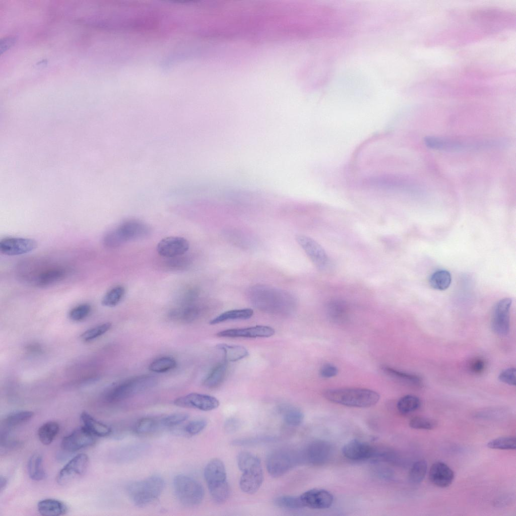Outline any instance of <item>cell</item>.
Instances as JSON below:
<instances>
[{
	"instance_id": "6da1fadb",
	"label": "cell",
	"mask_w": 516,
	"mask_h": 516,
	"mask_svg": "<svg viewBox=\"0 0 516 516\" xmlns=\"http://www.w3.org/2000/svg\"><path fill=\"white\" fill-rule=\"evenodd\" d=\"M426 146L432 150L448 152H462L502 147L507 141L501 139L465 138L427 136L424 139Z\"/></svg>"
},
{
	"instance_id": "7a4b0ae2",
	"label": "cell",
	"mask_w": 516,
	"mask_h": 516,
	"mask_svg": "<svg viewBox=\"0 0 516 516\" xmlns=\"http://www.w3.org/2000/svg\"><path fill=\"white\" fill-rule=\"evenodd\" d=\"M324 397L328 401L345 406L368 408L375 405L379 401V395L365 388H344L325 390Z\"/></svg>"
},
{
	"instance_id": "3957f363",
	"label": "cell",
	"mask_w": 516,
	"mask_h": 516,
	"mask_svg": "<svg viewBox=\"0 0 516 516\" xmlns=\"http://www.w3.org/2000/svg\"><path fill=\"white\" fill-rule=\"evenodd\" d=\"M237 465L240 470L242 472L239 481L241 490L248 494L256 492L263 481V472L260 460L249 452H243L237 456Z\"/></svg>"
},
{
	"instance_id": "277c9868",
	"label": "cell",
	"mask_w": 516,
	"mask_h": 516,
	"mask_svg": "<svg viewBox=\"0 0 516 516\" xmlns=\"http://www.w3.org/2000/svg\"><path fill=\"white\" fill-rule=\"evenodd\" d=\"M165 483L158 475L129 483L126 487L130 499L136 506L144 507L157 499L162 493Z\"/></svg>"
},
{
	"instance_id": "5b68a950",
	"label": "cell",
	"mask_w": 516,
	"mask_h": 516,
	"mask_svg": "<svg viewBox=\"0 0 516 516\" xmlns=\"http://www.w3.org/2000/svg\"><path fill=\"white\" fill-rule=\"evenodd\" d=\"M204 475L212 499L219 504L225 502L230 490L223 462L217 458L211 460L206 466Z\"/></svg>"
},
{
	"instance_id": "8992f818",
	"label": "cell",
	"mask_w": 516,
	"mask_h": 516,
	"mask_svg": "<svg viewBox=\"0 0 516 516\" xmlns=\"http://www.w3.org/2000/svg\"><path fill=\"white\" fill-rule=\"evenodd\" d=\"M149 232L150 229L146 224L134 220H127L107 232L103 238V244L107 248H115L127 241L143 238Z\"/></svg>"
},
{
	"instance_id": "52a82bcc",
	"label": "cell",
	"mask_w": 516,
	"mask_h": 516,
	"mask_svg": "<svg viewBox=\"0 0 516 516\" xmlns=\"http://www.w3.org/2000/svg\"><path fill=\"white\" fill-rule=\"evenodd\" d=\"M158 380L151 375H141L129 378L115 385L107 394L109 402H117L154 388Z\"/></svg>"
},
{
	"instance_id": "ba28073f",
	"label": "cell",
	"mask_w": 516,
	"mask_h": 516,
	"mask_svg": "<svg viewBox=\"0 0 516 516\" xmlns=\"http://www.w3.org/2000/svg\"><path fill=\"white\" fill-rule=\"evenodd\" d=\"M173 487L176 497L184 506H197L204 499L203 487L198 481L189 476L179 474L175 476Z\"/></svg>"
},
{
	"instance_id": "9c48e42d",
	"label": "cell",
	"mask_w": 516,
	"mask_h": 516,
	"mask_svg": "<svg viewBox=\"0 0 516 516\" xmlns=\"http://www.w3.org/2000/svg\"><path fill=\"white\" fill-rule=\"evenodd\" d=\"M301 461V455L288 449H280L268 456L266 466L269 474L277 478L286 474Z\"/></svg>"
},
{
	"instance_id": "30bf717a",
	"label": "cell",
	"mask_w": 516,
	"mask_h": 516,
	"mask_svg": "<svg viewBox=\"0 0 516 516\" xmlns=\"http://www.w3.org/2000/svg\"><path fill=\"white\" fill-rule=\"evenodd\" d=\"M296 240L313 265L324 270L329 264V257L325 249L312 238L303 234H297Z\"/></svg>"
},
{
	"instance_id": "8fae6325",
	"label": "cell",
	"mask_w": 516,
	"mask_h": 516,
	"mask_svg": "<svg viewBox=\"0 0 516 516\" xmlns=\"http://www.w3.org/2000/svg\"><path fill=\"white\" fill-rule=\"evenodd\" d=\"M88 464L89 458L86 454L77 455L60 470L57 476V482L60 485L71 483L85 473Z\"/></svg>"
},
{
	"instance_id": "7c38bea8",
	"label": "cell",
	"mask_w": 516,
	"mask_h": 516,
	"mask_svg": "<svg viewBox=\"0 0 516 516\" xmlns=\"http://www.w3.org/2000/svg\"><path fill=\"white\" fill-rule=\"evenodd\" d=\"M173 404L181 408L209 411L217 408L220 402L213 396L192 393L176 398L174 400Z\"/></svg>"
},
{
	"instance_id": "4fadbf2b",
	"label": "cell",
	"mask_w": 516,
	"mask_h": 516,
	"mask_svg": "<svg viewBox=\"0 0 516 516\" xmlns=\"http://www.w3.org/2000/svg\"><path fill=\"white\" fill-rule=\"evenodd\" d=\"M512 303L509 298L499 300L494 306L492 313L491 327L497 334L506 335L510 326V310Z\"/></svg>"
},
{
	"instance_id": "5bb4252c",
	"label": "cell",
	"mask_w": 516,
	"mask_h": 516,
	"mask_svg": "<svg viewBox=\"0 0 516 516\" xmlns=\"http://www.w3.org/2000/svg\"><path fill=\"white\" fill-rule=\"evenodd\" d=\"M37 246L33 239L21 237H6L0 240V251L8 256H17L28 253Z\"/></svg>"
},
{
	"instance_id": "9a60e30c",
	"label": "cell",
	"mask_w": 516,
	"mask_h": 516,
	"mask_svg": "<svg viewBox=\"0 0 516 516\" xmlns=\"http://www.w3.org/2000/svg\"><path fill=\"white\" fill-rule=\"evenodd\" d=\"M332 452V446L328 442L322 440H314L306 446L301 455V461L313 465H321L330 459Z\"/></svg>"
},
{
	"instance_id": "2e32d148",
	"label": "cell",
	"mask_w": 516,
	"mask_h": 516,
	"mask_svg": "<svg viewBox=\"0 0 516 516\" xmlns=\"http://www.w3.org/2000/svg\"><path fill=\"white\" fill-rule=\"evenodd\" d=\"M95 441L96 436L83 426L64 437L61 446L63 450L72 453L91 446Z\"/></svg>"
},
{
	"instance_id": "e0dca14e",
	"label": "cell",
	"mask_w": 516,
	"mask_h": 516,
	"mask_svg": "<svg viewBox=\"0 0 516 516\" xmlns=\"http://www.w3.org/2000/svg\"><path fill=\"white\" fill-rule=\"evenodd\" d=\"M189 248L188 241L179 236H169L161 239L157 245L158 253L164 258L184 254Z\"/></svg>"
},
{
	"instance_id": "ac0fdd59",
	"label": "cell",
	"mask_w": 516,
	"mask_h": 516,
	"mask_svg": "<svg viewBox=\"0 0 516 516\" xmlns=\"http://www.w3.org/2000/svg\"><path fill=\"white\" fill-rule=\"evenodd\" d=\"M304 507L312 509H326L333 504V495L328 491L322 489H312L299 496Z\"/></svg>"
},
{
	"instance_id": "d6986e66",
	"label": "cell",
	"mask_w": 516,
	"mask_h": 516,
	"mask_svg": "<svg viewBox=\"0 0 516 516\" xmlns=\"http://www.w3.org/2000/svg\"><path fill=\"white\" fill-rule=\"evenodd\" d=\"M365 183L373 187L409 191L415 190L416 188L414 183L409 179L390 175L372 177L366 179Z\"/></svg>"
},
{
	"instance_id": "ffe728a7",
	"label": "cell",
	"mask_w": 516,
	"mask_h": 516,
	"mask_svg": "<svg viewBox=\"0 0 516 516\" xmlns=\"http://www.w3.org/2000/svg\"><path fill=\"white\" fill-rule=\"evenodd\" d=\"M342 453L347 459L353 461L365 460L373 457L376 454L375 448L368 442L353 439L346 443L342 448Z\"/></svg>"
},
{
	"instance_id": "44dd1931",
	"label": "cell",
	"mask_w": 516,
	"mask_h": 516,
	"mask_svg": "<svg viewBox=\"0 0 516 516\" xmlns=\"http://www.w3.org/2000/svg\"><path fill=\"white\" fill-rule=\"evenodd\" d=\"M275 330L271 327L256 326L245 328L225 330L218 332L220 337L228 338H268L275 334Z\"/></svg>"
},
{
	"instance_id": "7402d4cb",
	"label": "cell",
	"mask_w": 516,
	"mask_h": 516,
	"mask_svg": "<svg viewBox=\"0 0 516 516\" xmlns=\"http://www.w3.org/2000/svg\"><path fill=\"white\" fill-rule=\"evenodd\" d=\"M67 271L61 266H53L46 268L30 278L35 286L44 288L52 286L65 279Z\"/></svg>"
},
{
	"instance_id": "603a6c76",
	"label": "cell",
	"mask_w": 516,
	"mask_h": 516,
	"mask_svg": "<svg viewBox=\"0 0 516 516\" xmlns=\"http://www.w3.org/2000/svg\"><path fill=\"white\" fill-rule=\"evenodd\" d=\"M455 474L453 470L445 463L437 462L431 467L429 472L430 482L437 487L445 488L453 482Z\"/></svg>"
},
{
	"instance_id": "cb8c5ba5",
	"label": "cell",
	"mask_w": 516,
	"mask_h": 516,
	"mask_svg": "<svg viewBox=\"0 0 516 516\" xmlns=\"http://www.w3.org/2000/svg\"><path fill=\"white\" fill-rule=\"evenodd\" d=\"M326 308L328 316L335 322H342L348 317V304L341 299L334 298L329 300L326 304Z\"/></svg>"
},
{
	"instance_id": "d4e9b609",
	"label": "cell",
	"mask_w": 516,
	"mask_h": 516,
	"mask_svg": "<svg viewBox=\"0 0 516 516\" xmlns=\"http://www.w3.org/2000/svg\"><path fill=\"white\" fill-rule=\"evenodd\" d=\"M80 418L83 426L96 437L110 435L112 432L111 427L98 421L87 412H82L80 415Z\"/></svg>"
},
{
	"instance_id": "484cf974",
	"label": "cell",
	"mask_w": 516,
	"mask_h": 516,
	"mask_svg": "<svg viewBox=\"0 0 516 516\" xmlns=\"http://www.w3.org/2000/svg\"><path fill=\"white\" fill-rule=\"evenodd\" d=\"M37 509L42 515L57 516L66 514L68 511V507L60 500L47 498L39 501Z\"/></svg>"
},
{
	"instance_id": "4316f807",
	"label": "cell",
	"mask_w": 516,
	"mask_h": 516,
	"mask_svg": "<svg viewBox=\"0 0 516 516\" xmlns=\"http://www.w3.org/2000/svg\"><path fill=\"white\" fill-rule=\"evenodd\" d=\"M200 313V308L196 304L181 305L180 306L172 309L170 312V316L173 319L182 322H189L195 320Z\"/></svg>"
},
{
	"instance_id": "83f0119b",
	"label": "cell",
	"mask_w": 516,
	"mask_h": 516,
	"mask_svg": "<svg viewBox=\"0 0 516 516\" xmlns=\"http://www.w3.org/2000/svg\"><path fill=\"white\" fill-rule=\"evenodd\" d=\"M34 415L30 411L21 410L11 412L1 421V429L10 431L13 428L30 420Z\"/></svg>"
},
{
	"instance_id": "f1b7e54d",
	"label": "cell",
	"mask_w": 516,
	"mask_h": 516,
	"mask_svg": "<svg viewBox=\"0 0 516 516\" xmlns=\"http://www.w3.org/2000/svg\"><path fill=\"white\" fill-rule=\"evenodd\" d=\"M381 370L387 376L404 383L419 386L422 383L421 379L418 376L396 369L389 366H382Z\"/></svg>"
},
{
	"instance_id": "f546056e",
	"label": "cell",
	"mask_w": 516,
	"mask_h": 516,
	"mask_svg": "<svg viewBox=\"0 0 516 516\" xmlns=\"http://www.w3.org/2000/svg\"><path fill=\"white\" fill-rule=\"evenodd\" d=\"M227 372L226 362L217 364L209 373L203 381V385L209 389H214L220 385L224 381Z\"/></svg>"
},
{
	"instance_id": "4dcf8cb0",
	"label": "cell",
	"mask_w": 516,
	"mask_h": 516,
	"mask_svg": "<svg viewBox=\"0 0 516 516\" xmlns=\"http://www.w3.org/2000/svg\"><path fill=\"white\" fill-rule=\"evenodd\" d=\"M253 314V311L250 308H243L230 310L225 311L211 319L209 324L214 325L229 320L247 319Z\"/></svg>"
},
{
	"instance_id": "1f68e13d",
	"label": "cell",
	"mask_w": 516,
	"mask_h": 516,
	"mask_svg": "<svg viewBox=\"0 0 516 516\" xmlns=\"http://www.w3.org/2000/svg\"><path fill=\"white\" fill-rule=\"evenodd\" d=\"M27 471L29 477L34 481H40L46 477L43 466L42 455L38 453L33 454L27 464Z\"/></svg>"
},
{
	"instance_id": "d6a6232c",
	"label": "cell",
	"mask_w": 516,
	"mask_h": 516,
	"mask_svg": "<svg viewBox=\"0 0 516 516\" xmlns=\"http://www.w3.org/2000/svg\"><path fill=\"white\" fill-rule=\"evenodd\" d=\"M217 347L224 352L226 361H238L247 357L249 354L247 350L240 345L220 344L217 345Z\"/></svg>"
},
{
	"instance_id": "836d02e7",
	"label": "cell",
	"mask_w": 516,
	"mask_h": 516,
	"mask_svg": "<svg viewBox=\"0 0 516 516\" xmlns=\"http://www.w3.org/2000/svg\"><path fill=\"white\" fill-rule=\"evenodd\" d=\"M59 430L58 424L55 421H48L42 425L38 430L40 441L45 445L51 443Z\"/></svg>"
},
{
	"instance_id": "e575fe53",
	"label": "cell",
	"mask_w": 516,
	"mask_h": 516,
	"mask_svg": "<svg viewBox=\"0 0 516 516\" xmlns=\"http://www.w3.org/2000/svg\"><path fill=\"white\" fill-rule=\"evenodd\" d=\"M452 282L450 273L445 270H438L433 273L429 279V283L431 287L438 290H444L448 288Z\"/></svg>"
},
{
	"instance_id": "d590c367",
	"label": "cell",
	"mask_w": 516,
	"mask_h": 516,
	"mask_svg": "<svg viewBox=\"0 0 516 516\" xmlns=\"http://www.w3.org/2000/svg\"><path fill=\"white\" fill-rule=\"evenodd\" d=\"M125 294V289L121 285H117L108 290L101 300L102 305L112 307L118 305Z\"/></svg>"
},
{
	"instance_id": "8d00e7d4",
	"label": "cell",
	"mask_w": 516,
	"mask_h": 516,
	"mask_svg": "<svg viewBox=\"0 0 516 516\" xmlns=\"http://www.w3.org/2000/svg\"><path fill=\"white\" fill-rule=\"evenodd\" d=\"M160 425V419L151 417L140 419L134 427V432L140 435H145L155 431Z\"/></svg>"
},
{
	"instance_id": "74e56055",
	"label": "cell",
	"mask_w": 516,
	"mask_h": 516,
	"mask_svg": "<svg viewBox=\"0 0 516 516\" xmlns=\"http://www.w3.org/2000/svg\"><path fill=\"white\" fill-rule=\"evenodd\" d=\"M420 406L419 399L414 395H407L402 397L398 402L397 407L398 411L403 414H406L418 409Z\"/></svg>"
},
{
	"instance_id": "f35d334b",
	"label": "cell",
	"mask_w": 516,
	"mask_h": 516,
	"mask_svg": "<svg viewBox=\"0 0 516 516\" xmlns=\"http://www.w3.org/2000/svg\"><path fill=\"white\" fill-rule=\"evenodd\" d=\"M427 470V464L425 460H420L415 462L409 472V482L413 484L420 483L426 476Z\"/></svg>"
},
{
	"instance_id": "ab89813d",
	"label": "cell",
	"mask_w": 516,
	"mask_h": 516,
	"mask_svg": "<svg viewBox=\"0 0 516 516\" xmlns=\"http://www.w3.org/2000/svg\"><path fill=\"white\" fill-rule=\"evenodd\" d=\"M274 504L279 507L289 510H296L304 507L299 496H279L275 499Z\"/></svg>"
},
{
	"instance_id": "60d3db41",
	"label": "cell",
	"mask_w": 516,
	"mask_h": 516,
	"mask_svg": "<svg viewBox=\"0 0 516 516\" xmlns=\"http://www.w3.org/2000/svg\"><path fill=\"white\" fill-rule=\"evenodd\" d=\"M176 362L172 358L162 357L154 360L149 365V370L157 373H163L174 369Z\"/></svg>"
},
{
	"instance_id": "b9f144b4",
	"label": "cell",
	"mask_w": 516,
	"mask_h": 516,
	"mask_svg": "<svg viewBox=\"0 0 516 516\" xmlns=\"http://www.w3.org/2000/svg\"><path fill=\"white\" fill-rule=\"evenodd\" d=\"M283 416L285 423L292 426H299L304 419L303 412L300 409L293 407L285 408Z\"/></svg>"
},
{
	"instance_id": "7bdbcfd3",
	"label": "cell",
	"mask_w": 516,
	"mask_h": 516,
	"mask_svg": "<svg viewBox=\"0 0 516 516\" xmlns=\"http://www.w3.org/2000/svg\"><path fill=\"white\" fill-rule=\"evenodd\" d=\"M516 439L513 436H502L490 440L488 447L494 449L513 450L515 449Z\"/></svg>"
},
{
	"instance_id": "ee69618b",
	"label": "cell",
	"mask_w": 516,
	"mask_h": 516,
	"mask_svg": "<svg viewBox=\"0 0 516 516\" xmlns=\"http://www.w3.org/2000/svg\"><path fill=\"white\" fill-rule=\"evenodd\" d=\"M111 327L110 322L103 323L86 330L81 335L80 338L85 342L92 341L104 334Z\"/></svg>"
},
{
	"instance_id": "f6af8a7d",
	"label": "cell",
	"mask_w": 516,
	"mask_h": 516,
	"mask_svg": "<svg viewBox=\"0 0 516 516\" xmlns=\"http://www.w3.org/2000/svg\"><path fill=\"white\" fill-rule=\"evenodd\" d=\"M276 440L277 438L272 436H259L235 439L232 441L231 444L234 446H251L271 442Z\"/></svg>"
},
{
	"instance_id": "bcb514c9",
	"label": "cell",
	"mask_w": 516,
	"mask_h": 516,
	"mask_svg": "<svg viewBox=\"0 0 516 516\" xmlns=\"http://www.w3.org/2000/svg\"><path fill=\"white\" fill-rule=\"evenodd\" d=\"M91 309V306L89 304L82 303L70 310L69 312V317L73 321H81L89 315Z\"/></svg>"
},
{
	"instance_id": "7dc6e473",
	"label": "cell",
	"mask_w": 516,
	"mask_h": 516,
	"mask_svg": "<svg viewBox=\"0 0 516 516\" xmlns=\"http://www.w3.org/2000/svg\"><path fill=\"white\" fill-rule=\"evenodd\" d=\"M183 255L166 258V267L172 271H180L187 269L190 266L191 262L187 256Z\"/></svg>"
},
{
	"instance_id": "c3c4849f",
	"label": "cell",
	"mask_w": 516,
	"mask_h": 516,
	"mask_svg": "<svg viewBox=\"0 0 516 516\" xmlns=\"http://www.w3.org/2000/svg\"><path fill=\"white\" fill-rule=\"evenodd\" d=\"M188 417L189 415L186 413H173L160 419V423L162 426L172 427L184 422Z\"/></svg>"
},
{
	"instance_id": "681fc988",
	"label": "cell",
	"mask_w": 516,
	"mask_h": 516,
	"mask_svg": "<svg viewBox=\"0 0 516 516\" xmlns=\"http://www.w3.org/2000/svg\"><path fill=\"white\" fill-rule=\"evenodd\" d=\"M437 424L434 420L423 417H415L409 422L410 427L415 429L432 430Z\"/></svg>"
},
{
	"instance_id": "f907efd6",
	"label": "cell",
	"mask_w": 516,
	"mask_h": 516,
	"mask_svg": "<svg viewBox=\"0 0 516 516\" xmlns=\"http://www.w3.org/2000/svg\"><path fill=\"white\" fill-rule=\"evenodd\" d=\"M207 422L203 419H196L188 422L184 427L185 432L190 435L200 433L206 427Z\"/></svg>"
},
{
	"instance_id": "816d5d0a",
	"label": "cell",
	"mask_w": 516,
	"mask_h": 516,
	"mask_svg": "<svg viewBox=\"0 0 516 516\" xmlns=\"http://www.w3.org/2000/svg\"><path fill=\"white\" fill-rule=\"evenodd\" d=\"M515 368L511 367L501 371L498 375V379L506 384L515 385Z\"/></svg>"
},
{
	"instance_id": "f5cc1de1",
	"label": "cell",
	"mask_w": 516,
	"mask_h": 516,
	"mask_svg": "<svg viewBox=\"0 0 516 516\" xmlns=\"http://www.w3.org/2000/svg\"><path fill=\"white\" fill-rule=\"evenodd\" d=\"M338 372L337 367L333 364L327 363L320 369L319 373L324 378H331L335 376Z\"/></svg>"
},
{
	"instance_id": "db71d44e",
	"label": "cell",
	"mask_w": 516,
	"mask_h": 516,
	"mask_svg": "<svg viewBox=\"0 0 516 516\" xmlns=\"http://www.w3.org/2000/svg\"><path fill=\"white\" fill-rule=\"evenodd\" d=\"M240 426L239 420L235 418L231 417L227 419L224 423V429L226 432L231 433L237 431Z\"/></svg>"
},
{
	"instance_id": "11a10c76",
	"label": "cell",
	"mask_w": 516,
	"mask_h": 516,
	"mask_svg": "<svg viewBox=\"0 0 516 516\" xmlns=\"http://www.w3.org/2000/svg\"><path fill=\"white\" fill-rule=\"evenodd\" d=\"M485 367L484 361L480 358L475 359L470 364L471 370L475 373H481Z\"/></svg>"
},
{
	"instance_id": "9f6ffc18",
	"label": "cell",
	"mask_w": 516,
	"mask_h": 516,
	"mask_svg": "<svg viewBox=\"0 0 516 516\" xmlns=\"http://www.w3.org/2000/svg\"><path fill=\"white\" fill-rule=\"evenodd\" d=\"M7 484V479L5 477H3V476H1V477H0V491H1V492L4 490V489L6 487Z\"/></svg>"
},
{
	"instance_id": "6f0895ef",
	"label": "cell",
	"mask_w": 516,
	"mask_h": 516,
	"mask_svg": "<svg viewBox=\"0 0 516 516\" xmlns=\"http://www.w3.org/2000/svg\"><path fill=\"white\" fill-rule=\"evenodd\" d=\"M108 16H109V15H108ZM109 21H110V20H109ZM110 26H111V25H110ZM111 31H112V30H111ZM112 37H113V36H112ZM113 44H114V42H113ZM114 54H115V49H114Z\"/></svg>"
},
{
	"instance_id": "680465c9",
	"label": "cell",
	"mask_w": 516,
	"mask_h": 516,
	"mask_svg": "<svg viewBox=\"0 0 516 516\" xmlns=\"http://www.w3.org/2000/svg\"><path fill=\"white\" fill-rule=\"evenodd\" d=\"M106 7H107V4H106ZM107 13H108V12H107ZM108 18H109V17H108ZM109 22H110V21H109ZM110 27H111V26H110ZM111 32H112V31H111ZM112 38H113V37H112ZM113 44H114L113 43Z\"/></svg>"
}]
</instances>
